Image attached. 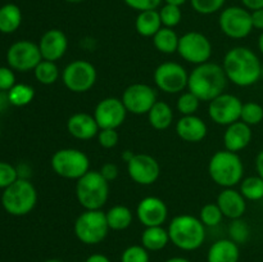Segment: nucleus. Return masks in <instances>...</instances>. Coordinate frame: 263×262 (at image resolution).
<instances>
[{"mask_svg": "<svg viewBox=\"0 0 263 262\" xmlns=\"http://www.w3.org/2000/svg\"><path fill=\"white\" fill-rule=\"evenodd\" d=\"M141 246L149 252H159L166 248L170 243L168 230L163 226H151L145 228L141 233Z\"/></svg>", "mask_w": 263, "mask_h": 262, "instance_id": "nucleus-25", "label": "nucleus"}, {"mask_svg": "<svg viewBox=\"0 0 263 262\" xmlns=\"http://www.w3.org/2000/svg\"><path fill=\"white\" fill-rule=\"evenodd\" d=\"M109 184L100 171L90 170L76 182V198L84 210H102L109 198Z\"/></svg>", "mask_w": 263, "mask_h": 262, "instance_id": "nucleus-5", "label": "nucleus"}, {"mask_svg": "<svg viewBox=\"0 0 263 262\" xmlns=\"http://www.w3.org/2000/svg\"><path fill=\"white\" fill-rule=\"evenodd\" d=\"M212 43L210 39L198 31H189L180 36L177 53L184 61L199 66L210 62L212 57Z\"/></svg>", "mask_w": 263, "mask_h": 262, "instance_id": "nucleus-12", "label": "nucleus"}, {"mask_svg": "<svg viewBox=\"0 0 263 262\" xmlns=\"http://www.w3.org/2000/svg\"><path fill=\"white\" fill-rule=\"evenodd\" d=\"M37 203V190L27 179H18L10 186L4 189L2 204L12 216H26L35 208Z\"/></svg>", "mask_w": 263, "mask_h": 262, "instance_id": "nucleus-6", "label": "nucleus"}, {"mask_svg": "<svg viewBox=\"0 0 263 262\" xmlns=\"http://www.w3.org/2000/svg\"><path fill=\"white\" fill-rule=\"evenodd\" d=\"M240 121H243L244 123L249 125L251 127L259 125L263 121V107L259 103L256 102L243 103Z\"/></svg>", "mask_w": 263, "mask_h": 262, "instance_id": "nucleus-36", "label": "nucleus"}, {"mask_svg": "<svg viewBox=\"0 0 263 262\" xmlns=\"http://www.w3.org/2000/svg\"><path fill=\"white\" fill-rule=\"evenodd\" d=\"M216 203L220 207L223 217L230 220L241 218L247 211V199L243 197L240 190L234 188H223L218 194Z\"/></svg>", "mask_w": 263, "mask_h": 262, "instance_id": "nucleus-20", "label": "nucleus"}, {"mask_svg": "<svg viewBox=\"0 0 263 262\" xmlns=\"http://www.w3.org/2000/svg\"><path fill=\"white\" fill-rule=\"evenodd\" d=\"M240 2L243 4V7L251 10V12L257 9H262L263 8V0H240Z\"/></svg>", "mask_w": 263, "mask_h": 262, "instance_id": "nucleus-47", "label": "nucleus"}, {"mask_svg": "<svg viewBox=\"0 0 263 262\" xmlns=\"http://www.w3.org/2000/svg\"><path fill=\"white\" fill-rule=\"evenodd\" d=\"M222 68L229 81L239 87L257 84L263 71L258 55L247 46H234L228 50L223 57Z\"/></svg>", "mask_w": 263, "mask_h": 262, "instance_id": "nucleus-1", "label": "nucleus"}, {"mask_svg": "<svg viewBox=\"0 0 263 262\" xmlns=\"http://www.w3.org/2000/svg\"><path fill=\"white\" fill-rule=\"evenodd\" d=\"M107 222L110 230L122 231L131 226L134 221L133 211L123 204H116L105 212Z\"/></svg>", "mask_w": 263, "mask_h": 262, "instance_id": "nucleus-28", "label": "nucleus"}, {"mask_svg": "<svg viewBox=\"0 0 263 262\" xmlns=\"http://www.w3.org/2000/svg\"><path fill=\"white\" fill-rule=\"evenodd\" d=\"M228 77L222 68V64L207 62V63L195 66L189 73L187 90L195 95L200 102L213 100L225 92L228 86Z\"/></svg>", "mask_w": 263, "mask_h": 262, "instance_id": "nucleus-2", "label": "nucleus"}, {"mask_svg": "<svg viewBox=\"0 0 263 262\" xmlns=\"http://www.w3.org/2000/svg\"><path fill=\"white\" fill-rule=\"evenodd\" d=\"M39 48L43 59L51 62H58L63 58L68 49V39L66 33L59 28H50L41 36L39 41Z\"/></svg>", "mask_w": 263, "mask_h": 262, "instance_id": "nucleus-19", "label": "nucleus"}, {"mask_svg": "<svg viewBox=\"0 0 263 262\" xmlns=\"http://www.w3.org/2000/svg\"><path fill=\"white\" fill-rule=\"evenodd\" d=\"M243 102L230 92H222L208 104V116L220 126H229L240 120Z\"/></svg>", "mask_w": 263, "mask_h": 262, "instance_id": "nucleus-14", "label": "nucleus"}, {"mask_svg": "<svg viewBox=\"0 0 263 262\" xmlns=\"http://www.w3.org/2000/svg\"><path fill=\"white\" fill-rule=\"evenodd\" d=\"M121 262H151L149 251L141 244L128 246L121 254Z\"/></svg>", "mask_w": 263, "mask_h": 262, "instance_id": "nucleus-39", "label": "nucleus"}, {"mask_svg": "<svg viewBox=\"0 0 263 262\" xmlns=\"http://www.w3.org/2000/svg\"><path fill=\"white\" fill-rule=\"evenodd\" d=\"M85 262H112L105 254L102 253H92L85 259Z\"/></svg>", "mask_w": 263, "mask_h": 262, "instance_id": "nucleus-49", "label": "nucleus"}, {"mask_svg": "<svg viewBox=\"0 0 263 262\" xmlns=\"http://www.w3.org/2000/svg\"><path fill=\"white\" fill-rule=\"evenodd\" d=\"M14 85V69L10 67H0V91H9Z\"/></svg>", "mask_w": 263, "mask_h": 262, "instance_id": "nucleus-44", "label": "nucleus"}, {"mask_svg": "<svg viewBox=\"0 0 263 262\" xmlns=\"http://www.w3.org/2000/svg\"><path fill=\"white\" fill-rule=\"evenodd\" d=\"M164 262H192V261H189V259L185 258V257H171V258L166 259Z\"/></svg>", "mask_w": 263, "mask_h": 262, "instance_id": "nucleus-54", "label": "nucleus"}, {"mask_svg": "<svg viewBox=\"0 0 263 262\" xmlns=\"http://www.w3.org/2000/svg\"><path fill=\"white\" fill-rule=\"evenodd\" d=\"M240 193L247 200L257 202L263 199V179L258 175L244 177L240 182Z\"/></svg>", "mask_w": 263, "mask_h": 262, "instance_id": "nucleus-32", "label": "nucleus"}, {"mask_svg": "<svg viewBox=\"0 0 263 262\" xmlns=\"http://www.w3.org/2000/svg\"><path fill=\"white\" fill-rule=\"evenodd\" d=\"M149 125L158 131L167 130L174 122V110L171 105L166 102L157 100L148 113Z\"/></svg>", "mask_w": 263, "mask_h": 262, "instance_id": "nucleus-27", "label": "nucleus"}, {"mask_svg": "<svg viewBox=\"0 0 263 262\" xmlns=\"http://www.w3.org/2000/svg\"><path fill=\"white\" fill-rule=\"evenodd\" d=\"M258 49H259V51H261V54L263 55V31L261 32V35H259V38H258Z\"/></svg>", "mask_w": 263, "mask_h": 262, "instance_id": "nucleus-55", "label": "nucleus"}, {"mask_svg": "<svg viewBox=\"0 0 263 262\" xmlns=\"http://www.w3.org/2000/svg\"><path fill=\"white\" fill-rule=\"evenodd\" d=\"M64 2L73 3V4H77V3H82V2H84V0H64Z\"/></svg>", "mask_w": 263, "mask_h": 262, "instance_id": "nucleus-56", "label": "nucleus"}, {"mask_svg": "<svg viewBox=\"0 0 263 262\" xmlns=\"http://www.w3.org/2000/svg\"><path fill=\"white\" fill-rule=\"evenodd\" d=\"M100 174L102 176L107 180L108 182H112L113 180L117 179L118 174H120V170H118V166L116 163H112V162H105L102 167H100Z\"/></svg>", "mask_w": 263, "mask_h": 262, "instance_id": "nucleus-45", "label": "nucleus"}, {"mask_svg": "<svg viewBox=\"0 0 263 262\" xmlns=\"http://www.w3.org/2000/svg\"><path fill=\"white\" fill-rule=\"evenodd\" d=\"M61 79L69 91L82 94L94 87L98 79V72L91 62L76 59L64 67Z\"/></svg>", "mask_w": 263, "mask_h": 262, "instance_id": "nucleus-9", "label": "nucleus"}, {"mask_svg": "<svg viewBox=\"0 0 263 262\" xmlns=\"http://www.w3.org/2000/svg\"><path fill=\"white\" fill-rule=\"evenodd\" d=\"M0 135H2V126H0Z\"/></svg>", "mask_w": 263, "mask_h": 262, "instance_id": "nucleus-58", "label": "nucleus"}, {"mask_svg": "<svg viewBox=\"0 0 263 262\" xmlns=\"http://www.w3.org/2000/svg\"><path fill=\"white\" fill-rule=\"evenodd\" d=\"M22 23V12L18 5L8 3L0 7V32L13 33Z\"/></svg>", "mask_w": 263, "mask_h": 262, "instance_id": "nucleus-29", "label": "nucleus"}, {"mask_svg": "<svg viewBox=\"0 0 263 262\" xmlns=\"http://www.w3.org/2000/svg\"><path fill=\"white\" fill-rule=\"evenodd\" d=\"M158 12L163 27L175 28L176 26L180 25V22L182 20L181 7H177V5L166 4L164 3V5H162Z\"/></svg>", "mask_w": 263, "mask_h": 262, "instance_id": "nucleus-34", "label": "nucleus"}, {"mask_svg": "<svg viewBox=\"0 0 263 262\" xmlns=\"http://www.w3.org/2000/svg\"><path fill=\"white\" fill-rule=\"evenodd\" d=\"M18 180L17 167L8 162L0 161V189H7L8 186Z\"/></svg>", "mask_w": 263, "mask_h": 262, "instance_id": "nucleus-41", "label": "nucleus"}, {"mask_svg": "<svg viewBox=\"0 0 263 262\" xmlns=\"http://www.w3.org/2000/svg\"><path fill=\"white\" fill-rule=\"evenodd\" d=\"M45 262H63V261H61V259L58 258H50V259H46Z\"/></svg>", "mask_w": 263, "mask_h": 262, "instance_id": "nucleus-57", "label": "nucleus"}, {"mask_svg": "<svg viewBox=\"0 0 263 262\" xmlns=\"http://www.w3.org/2000/svg\"><path fill=\"white\" fill-rule=\"evenodd\" d=\"M134 156H135V153H133V152H131V151H128V149H127V151L122 152V156H121V157H122V159H123V161H125L126 163H127L128 161H131V158H133Z\"/></svg>", "mask_w": 263, "mask_h": 262, "instance_id": "nucleus-52", "label": "nucleus"}, {"mask_svg": "<svg viewBox=\"0 0 263 262\" xmlns=\"http://www.w3.org/2000/svg\"><path fill=\"white\" fill-rule=\"evenodd\" d=\"M200 100L195 97L193 92H190L189 90L187 91H182L180 94L179 99H177L176 103V108L181 116H190V115H195L199 108Z\"/></svg>", "mask_w": 263, "mask_h": 262, "instance_id": "nucleus-37", "label": "nucleus"}, {"mask_svg": "<svg viewBox=\"0 0 263 262\" xmlns=\"http://www.w3.org/2000/svg\"><path fill=\"white\" fill-rule=\"evenodd\" d=\"M126 164H127V174L130 179L143 186L153 185L161 175V166L151 154H135Z\"/></svg>", "mask_w": 263, "mask_h": 262, "instance_id": "nucleus-16", "label": "nucleus"}, {"mask_svg": "<svg viewBox=\"0 0 263 262\" xmlns=\"http://www.w3.org/2000/svg\"><path fill=\"white\" fill-rule=\"evenodd\" d=\"M10 104L14 107H25L30 104L35 98V89L27 84H15L8 91Z\"/></svg>", "mask_w": 263, "mask_h": 262, "instance_id": "nucleus-33", "label": "nucleus"}, {"mask_svg": "<svg viewBox=\"0 0 263 262\" xmlns=\"http://www.w3.org/2000/svg\"><path fill=\"white\" fill-rule=\"evenodd\" d=\"M177 136L186 143H200L208 134L207 123L197 115L181 116L175 126Z\"/></svg>", "mask_w": 263, "mask_h": 262, "instance_id": "nucleus-21", "label": "nucleus"}, {"mask_svg": "<svg viewBox=\"0 0 263 262\" xmlns=\"http://www.w3.org/2000/svg\"><path fill=\"white\" fill-rule=\"evenodd\" d=\"M157 89L166 94H181L187 89L189 73L182 64L177 62H163L159 64L153 73Z\"/></svg>", "mask_w": 263, "mask_h": 262, "instance_id": "nucleus-11", "label": "nucleus"}, {"mask_svg": "<svg viewBox=\"0 0 263 262\" xmlns=\"http://www.w3.org/2000/svg\"><path fill=\"white\" fill-rule=\"evenodd\" d=\"M33 74H35V79L37 80V82L43 85H53L61 77V71H59V67L57 66V62L51 61H43L36 66V68L33 69Z\"/></svg>", "mask_w": 263, "mask_h": 262, "instance_id": "nucleus-31", "label": "nucleus"}, {"mask_svg": "<svg viewBox=\"0 0 263 262\" xmlns=\"http://www.w3.org/2000/svg\"><path fill=\"white\" fill-rule=\"evenodd\" d=\"M50 166L55 175L67 180H79L90 171V159L86 153L76 148H62L54 152Z\"/></svg>", "mask_w": 263, "mask_h": 262, "instance_id": "nucleus-8", "label": "nucleus"}, {"mask_svg": "<svg viewBox=\"0 0 263 262\" xmlns=\"http://www.w3.org/2000/svg\"><path fill=\"white\" fill-rule=\"evenodd\" d=\"M127 113L122 99L116 97H108L100 100L95 105L92 116H94L99 128H116L117 130L125 122Z\"/></svg>", "mask_w": 263, "mask_h": 262, "instance_id": "nucleus-17", "label": "nucleus"}, {"mask_svg": "<svg viewBox=\"0 0 263 262\" xmlns=\"http://www.w3.org/2000/svg\"><path fill=\"white\" fill-rule=\"evenodd\" d=\"M251 13H252V23H253V28L263 31V8L262 9L253 10V12Z\"/></svg>", "mask_w": 263, "mask_h": 262, "instance_id": "nucleus-46", "label": "nucleus"}, {"mask_svg": "<svg viewBox=\"0 0 263 262\" xmlns=\"http://www.w3.org/2000/svg\"><path fill=\"white\" fill-rule=\"evenodd\" d=\"M17 172H18V179H27L28 180L30 169H28L26 164H21L20 167H17Z\"/></svg>", "mask_w": 263, "mask_h": 262, "instance_id": "nucleus-51", "label": "nucleus"}, {"mask_svg": "<svg viewBox=\"0 0 263 262\" xmlns=\"http://www.w3.org/2000/svg\"><path fill=\"white\" fill-rule=\"evenodd\" d=\"M251 235V229L248 223L243 218H236L231 220L230 226H229V236L236 244H244L249 239Z\"/></svg>", "mask_w": 263, "mask_h": 262, "instance_id": "nucleus-38", "label": "nucleus"}, {"mask_svg": "<svg viewBox=\"0 0 263 262\" xmlns=\"http://www.w3.org/2000/svg\"><path fill=\"white\" fill-rule=\"evenodd\" d=\"M9 105L12 104H10L9 102V95H8V91H0V113L5 112Z\"/></svg>", "mask_w": 263, "mask_h": 262, "instance_id": "nucleus-48", "label": "nucleus"}, {"mask_svg": "<svg viewBox=\"0 0 263 262\" xmlns=\"http://www.w3.org/2000/svg\"><path fill=\"white\" fill-rule=\"evenodd\" d=\"M136 217L145 228L163 226L168 217V207L163 199L149 195L143 198L136 205Z\"/></svg>", "mask_w": 263, "mask_h": 262, "instance_id": "nucleus-18", "label": "nucleus"}, {"mask_svg": "<svg viewBox=\"0 0 263 262\" xmlns=\"http://www.w3.org/2000/svg\"><path fill=\"white\" fill-rule=\"evenodd\" d=\"M208 174L221 188H234L244 179V163L238 153L217 151L208 162Z\"/></svg>", "mask_w": 263, "mask_h": 262, "instance_id": "nucleus-4", "label": "nucleus"}, {"mask_svg": "<svg viewBox=\"0 0 263 262\" xmlns=\"http://www.w3.org/2000/svg\"><path fill=\"white\" fill-rule=\"evenodd\" d=\"M153 45L159 53L174 54L177 53L180 36L177 35L174 28L162 27L156 35L153 36Z\"/></svg>", "mask_w": 263, "mask_h": 262, "instance_id": "nucleus-30", "label": "nucleus"}, {"mask_svg": "<svg viewBox=\"0 0 263 262\" xmlns=\"http://www.w3.org/2000/svg\"><path fill=\"white\" fill-rule=\"evenodd\" d=\"M189 2L195 12L203 15H210L221 12L225 7L226 0H189Z\"/></svg>", "mask_w": 263, "mask_h": 262, "instance_id": "nucleus-40", "label": "nucleus"}, {"mask_svg": "<svg viewBox=\"0 0 263 262\" xmlns=\"http://www.w3.org/2000/svg\"><path fill=\"white\" fill-rule=\"evenodd\" d=\"M98 143L102 148L112 149L120 141V134L116 128H100L97 135Z\"/></svg>", "mask_w": 263, "mask_h": 262, "instance_id": "nucleus-42", "label": "nucleus"}, {"mask_svg": "<svg viewBox=\"0 0 263 262\" xmlns=\"http://www.w3.org/2000/svg\"><path fill=\"white\" fill-rule=\"evenodd\" d=\"M252 136L253 134H252L251 126L239 120L226 126V130L223 133V145L228 151L239 153L251 144Z\"/></svg>", "mask_w": 263, "mask_h": 262, "instance_id": "nucleus-23", "label": "nucleus"}, {"mask_svg": "<svg viewBox=\"0 0 263 262\" xmlns=\"http://www.w3.org/2000/svg\"><path fill=\"white\" fill-rule=\"evenodd\" d=\"M170 241L179 249L193 252L199 249L205 240V226L199 217L182 213L175 216L168 228Z\"/></svg>", "mask_w": 263, "mask_h": 262, "instance_id": "nucleus-3", "label": "nucleus"}, {"mask_svg": "<svg viewBox=\"0 0 263 262\" xmlns=\"http://www.w3.org/2000/svg\"><path fill=\"white\" fill-rule=\"evenodd\" d=\"M256 170H257V175L261 176L263 179V149L257 154L256 157Z\"/></svg>", "mask_w": 263, "mask_h": 262, "instance_id": "nucleus-50", "label": "nucleus"}, {"mask_svg": "<svg viewBox=\"0 0 263 262\" xmlns=\"http://www.w3.org/2000/svg\"><path fill=\"white\" fill-rule=\"evenodd\" d=\"M239 244L229 239H218L207 252V262H239Z\"/></svg>", "mask_w": 263, "mask_h": 262, "instance_id": "nucleus-24", "label": "nucleus"}, {"mask_svg": "<svg viewBox=\"0 0 263 262\" xmlns=\"http://www.w3.org/2000/svg\"><path fill=\"white\" fill-rule=\"evenodd\" d=\"M218 26L221 32L233 40L246 39L254 30L251 10L239 5L223 8L218 17Z\"/></svg>", "mask_w": 263, "mask_h": 262, "instance_id": "nucleus-10", "label": "nucleus"}, {"mask_svg": "<svg viewBox=\"0 0 263 262\" xmlns=\"http://www.w3.org/2000/svg\"><path fill=\"white\" fill-rule=\"evenodd\" d=\"M99 130L94 116L89 113H73L67 120V131L72 138L79 140H91L92 138H97Z\"/></svg>", "mask_w": 263, "mask_h": 262, "instance_id": "nucleus-22", "label": "nucleus"}, {"mask_svg": "<svg viewBox=\"0 0 263 262\" xmlns=\"http://www.w3.org/2000/svg\"><path fill=\"white\" fill-rule=\"evenodd\" d=\"M121 99L128 113L136 116L148 115L152 107L157 103V92L151 85L136 82L128 85L123 90Z\"/></svg>", "mask_w": 263, "mask_h": 262, "instance_id": "nucleus-15", "label": "nucleus"}, {"mask_svg": "<svg viewBox=\"0 0 263 262\" xmlns=\"http://www.w3.org/2000/svg\"><path fill=\"white\" fill-rule=\"evenodd\" d=\"M163 0H123L128 8L138 12H145V10H154L161 7Z\"/></svg>", "mask_w": 263, "mask_h": 262, "instance_id": "nucleus-43", "label": "nucleus"}, {"mask_svg": "<svg viewBox=\"0 0 263 262\" xmlns=\"http://www.w3.org/2000/svg\"><path fill=\"white\" fill-rule=\"evenodd\" d=\"M223 215L221 212L217 203H207L199 211V220L202 221L205 228H215L220 225Z\"/></svg>", "mask_w": 263, "mask_h": 262, "instance_id": "nucleus-35", "label": "nucleus"}, {"mask_svg": "<svg viewBox=\"0 0 263 262\" xmlns=\"http://www.w3.org/2000/svg\"><path fill=\"white\" fill-rule=\"evenodd\" d=\"M163 27L157 9L139 12L135 20V30L143 38H153L161 28Z\"/></svg>", "mask_w": 263, "mask_h": 262, "instance_id": "nucleus-26", "label": "nucleus"}, {"mask_svg": "<svg viewBox=\"0 0 263 262\" xmlns=\"http://www.w3.org/2000/svg\"><path fill=\"white\" fill-rule=\"evenodd\" d=\"M166 4H174V5H177V7H182V5L185 4L186 2H189V0H163Z\"/></svg>", "mask_w": 263, "mask_h": 262, "instance_id": "nucleus-53", "label": "nucleus"}, {"mask_svg": "<svg viewBox=\"0 0 263 262\" xmlns=\"http://www.w3.org/2000/svg\"><path fill=\"white\" fill-rule=\"evenodd\" d=\"M43 61L39 44L30 40H20L13 43L7 51V62L9 67L18 72H30Z\"/></svg>", "mask_w": 263, "mask_h": 262, "instance_id": "nucleus-13", "label": "nucleus"}, {"mask_svg": "<svg viewBox=\"0 0 263 262\" xmlns=\"http://www.w3.org/2000/svg\"><path fill=\"white\" fill-rule=\"evenodd\" d=\"M107 216L102 210H85L76 218L73 231L76 238L86 246L99 244L109 233Z\"/></svg>", "mask_w": 263, "mask_h": 262, "instance_id": "nucleus-7", "label": "nucleus"}]
</instances>
